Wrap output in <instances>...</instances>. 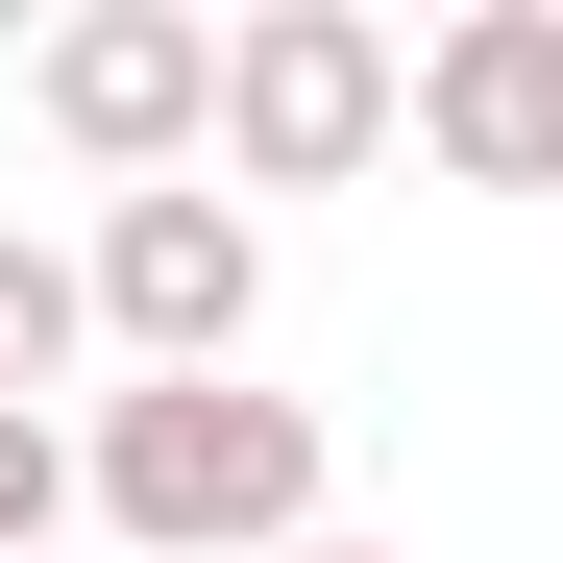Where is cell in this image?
<instances>
[{
	"label": "cell",
	"mask_w": 563,
	"mask_h": 563,
	"mask_svg": "<svg viewBox=\"0 0 563 563\" xmlns=\"http://www.w3.org/2000/svg\"><path fill=\"white\" fill-rule=\"evenodd\" d=\"M99 539H123V563H295V539H343V441H319V393L123 367V393H99Z\"/></svg>",
	"instance_id": "1"
},
{
	"label": "cell",
	"mask_w": 563,
	"mask_h": 563,
	"mask_svg": "<svg viewBox=\"0 0 563 563\" xmlns=\"http://www.w3.org/2000/svg\"><path fill=\"white\" fill-rule=\"evenodd\" d=\"M367 147H417V49L367 0H245L221 25V172L245 197H343Z\"/></svg>",
	"instance_id": "2"
},
{
	"label": "cell",
	"mask_w": 563,
	"mask_h": 563,
	"mask_svg": "<svg viewBox=\"0 0 563 563\" xmlns=\"http://www.w3.org/2000/svg\"><path fill=\"white\" fill-rule=\"evenodd\" d=\"M25 123L99 172V197L221 172V0H74V25L25 49Z\"/></svg>",
	"instance_id": "3"
},
{
	"label": "cell",
	"mask_w": 563,
	"mask_h": 563,
	"mask_svg": "<svg viewBox=\"0 0 563 563\" xmlns=\"http://www.w3.org/2000/svg\"><path fill=\"white\" fill-rule=\"evenodd\" d=\"M99 343L123 367H245V319H269V221L221 197V172H172V197H99Z\"/></svg>",
	"instance_id": "4"
},
{
	"label": "cell",
	"mask_w": 563,
	"mask_h": 563,
	"mask_svg": "<svg viewBox=\"0 0 563 563\" xmlns=\"http://www.w3.org/2000/svg\"><path fill=\"white\" fill-rule=\"evenodd\" d=\"M417 147L465 197H563V0H465L417 49Z\"/></svg>",
	"instance_id": "5"
},
{
	"label": "cell",
	"mask_w": 563,
	"mask_h": 563,
	"mask_svg": "<svg viewBox=\"0 0 563 563\" xmlns=\"http://www.w3.org/2000/svg\"><path fill=\"white\" fill-rule=\"evenodd\" d=\"M74 367H99V269H74V245H25V221H0V417H49V393H74Z\"/></svg>",
	"instance_id": "6"
},
{
	"label": "cell",
	"mask_w": 563,
	"mask_h": 563,
	"mask_svg": "<svg viewBox=\"0 0 563 563\" xmlns=\"http://www.w3.org/2000/svg\"><path fill=\"white\" fill-rule=\"evenodd\" d=\"M74 515H99V441H74V417H0V563H74Z\"/></svg>",
	"instance_id": "7"
},
{
	"label": "cell",
	"mask_w": 563,
	"mask_h": 563,
	"mask_svg": "<svg viewBox=\"0 0 563 563\" xmlns=\"http://www.w3.org/2000/svg\"><path fill=\"white\" fill-rule=\"evenodd\" d=\"M295 563H393V539H295Z\"/></svg>",
	"instance_id": "8"
}]
</instances>
